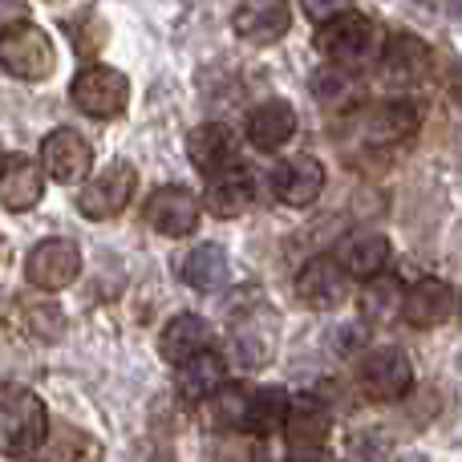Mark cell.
Segmentation results:
<instances>
[{"instance_id": "6da1fadb", "label": "cell", "mask_w": 462, "mask_h": 462, "mask_svg": "<svg viewBox=\"0 0 462 462\" xmlns=\"http://www.w3.org/2000/svg\"><path fill=\"white\" fill-rule=\"evenodd\" d=\"M49 439V410L24 385H0V455L29 458Z\"/></svg>"}, {"instance_id": "7a4b0ae2", "label": "cell", "mask_w": 462, "mask_h": 462, "mask_svg": "<svg viewBox=\"0 0 462 462\" xmlns=\"http://www.w3.org/2000/svg\"><path fill=\"white\" fill-rule=\"evenodd\" d=\"M0 69L16 81H45L57 69V45L41 24L21 21L0 29Z\"/></svg>"}, {"instance_id": "3957f363", "label": "cell", "mask_w": 462, "mask_h": 462, "mask_svg": "<svg viewBox=\"0 0 462 462\" xmlns=\"http://www.w3.org/2000/svg\"><path fill=\"white\" fill-rule=\"evenodd\" d=\"M312 45L320 49V57L333 65H361L365 57H374L377 49V24L369 21L357 8H345V13L328 16V21L317 24L312 32Z\"/></svg>"}, {"instance_id": "277c9868", "label": "cell", "mask_w": 462, "mask_h": 462, "mask_svg": "<svg viewBox=\"0 0 462 462\" xmlns=\"http://www.w3.org/2000/svg\"><path fill=\"white\" fill-rule=\"evenodd\" d=\"M69 102L86 118H97V122L122 118L130 106V78L122 69H114V65H86L69 81Z\"/></svg>"}, {"instance_id": "5b68a950", "label": "cell", "mask_w": 462, "mask_h": 462, "mask_svg": "<svg viewBox=\"0 0 462 462\" xmlns=\"http://www.w3.org/2000/svg\"><path fill=\"white\" fill-rule=\"evenodd\" d=\"M357 382L369 402H402L414 390V361L398 345H374L357 361Z\"/></svg>"}, {"instance_id": "8992f818", "label": "cell", "mask_w": 462, "mask_h": 462, "mask_svg": "<svg viewBox=\"0 0 462 462\" xmlns=\"http://www.w3.org/2000/svg\"><path fill=\"white\" fill-rule=\"evenodd\" d=\"M134 191H138V171H134V162H126V159H114V162H106L97 175H89L86 179V187H81V195H78V211L86 219H114L118 211H126V203L134 199Z\"/></svg>"}, {"instance_id": "52a82bcc", "label": "cell", "mask_w": 462, "mask_h": 462, "mask_svg": "<svg viewBox=\"0 0 462 462\" xmlns=\"http://www.w3.org/2000/svg\"><path fill=\"white\" fill-rule=\"evenodd\" d=\"M276 341H280L276 312H272L268 304H255V309H247L244 317H236L227 349H231V361H236L239 369H260L272 361Z\"/></svg>"}, {"instance_id": "ba28073f", "label": "cell", "mask_w": 462, "mask_h": 462, "mask_svg": "<svg viewBox=\"0 0 462 462\" xmlns=\"http://www.w3.org/2000/svg\"><path fill=\"white\" fill-rule=\"evenodd\" d=\"M78 276H81V252H78V244L65 236L41 239L29 252V260H24V280H29L32 288H41V292H61V288H69Z\"/></svg>"}, {"instance_id": "9c48e42d", "label": "cell", "mask_w": 462, "mask_h": 462, "mask_svg": "<svg viewBox=\"0 0 462 462\" xmlns=\"http://www.w3.org/2000/svg\"><path fill=\"white\" fill-rule=\"evenodd\" d=\"M41 167L53 183L73 187V183H86L89 167H94V146L78 134L73 126H57L41 138Z\"/></svg>"}, {"instance_id": "30bf717a", "label": "cell", "mask_w": 462, "mask_h": 462, "mask_svg": "<svg viewBox=\"0 0 462 462\" xmlns=\"http://www.w3.org/2000/svg\"><path fill=\"white\" fill-rule=\"evenodd\" d=\"M353 292V276L345 272V263L337 255H312L300 272H296V300L309 309H341Z\"/></svg>"}, {"instance_id": "8fae6325", "label": "cell", "mask_w": 462, "mask_h": 462, "mask_svg": "<svg viewBox=\"0 0 462 462\" xmlns=\"http://www.w3.org/2000/svg\"><path fill=\"white\" fill-rule=\"evenodd\" d=\"M143 216H146V224L159 231V236L183 239V236H191V231L199 227L203 199L195 191H187V187H179V183H162V187H154L151 191Z\"/></svg>"}, {"instance_id": "7c38bea8", "label": "cell", "mask_w": 462, "mask_h": 462, "mask_svg": "<svg viewBox=\"0 0 462 462\" xmlns=\"http://www.w3.org/2000/svg\"><path fill=\"white\" fill-rule=\"evenodd\" d=\"M231 29L247 45H276L292 29V0H239Z\"/></svg>"}, {"instance_id": "4fadbf2b", "label": "cell", "mask_w": 462, "mask_h": 462, "mask_svg": "<svg viewBox=\"0 0 462 462\" xmlns=\"http://www.w3.org/2000/svg\"><path fill=\"white\" fill-rule=\"evenodd\" d=\"M458 312V300H455V288L439 276H422L406 288L402 296V320L410 328H439L447 325L450 317Z\"/></svg>"}, {"instance_id": "5bb4252c", "label": "cell", "mask_w": 462, "mask_h": 462, "mask_svg": "<svg viewBox=\"0 0 462 462\" xmlns=\"http://www.w3.org/2000/svg\"><path fill=\"white\" fill-rule=\"evenodd\" d=\"M272 191L288 208H312L325 195V162L312 154H292L272 171Z\"/></svg>"}, {"instance_id": "9a60e30c", "label": "cell", "mask_w": 462, "mask_h": 462, "mask_svg": "<svg viewBox=\"0 0 462 462\" xmlns=\"http://www.w3.org/2000/svg\"><path fill=\"white\" fill-rule=\"evenodd\" d=\"M244 134L255 151H263V154L280 151V146H288L296 134V106L284 102V97H268V102H260L255 110H247Z\"/></svg>"}, {"instance_id": "2e32d148", "label": "cell", "mask_w": 462, "mask_h": 462, "mask_svg": "<svg viewBox=\"0 0 462 462\" xmlns=\"http://www.w3.org/2000/svg\"><path fill=\"white\" fill-rule=\"evenodd\" d=\"M187 159H191L195 171L203 175H216V171H227L239 162V138L236 130L224 126V122H203L187 134Z\"/></svg>"}, {"instance_id": "e0dca14e", "label": "cell", "mask_w": 462, "mask_h": 462, "mask_svg": "<svg viewBox=\"0 0 462 462\" xmlns=\"http://www.w3.org/2000/svg\"><path fill=\"white\" fill-rule=\"evenodd\" d=\"M255 203V175L247 167H227L216 171L208 179V191H203V211H211L216 219H236L244 216Z\"/></svg>"}, {"instance_id": "ac0fdd59", "label": "cell", "mask_w": 462, "mask_h": 462, "mask_svg": "<svg viewBox=\"0 0 462 462\" xmlns=\"http://www.w3.org/2000/svg\"><path fill=\"white\" fill-rule=\"evenodd\" d=\"M175 276L195 292H216L231 280V260L219 244H195L175 255Z\"/></svg>"}, {"instance_id": "d6986e66", "label": "cell", "mask_w": 462, "mask_h": 462, "mask_svg": "<svg viewBox=\"0 0 462 462\" xmlns=\"http://www.w3.org/2000/svg\"><path fill=\"white\" fill-rule=\"evenodd\" d=\"M418 122H422L418 102H410V97H385V102L369 106L361 114V134L369 143H402V138H410L418 130Z\"/></svg>"}, {"instance_id": "ffe728a7", "label": "cell", "mask_w": 462, "mask_h": 462, "mask_svg": "<svg viewBox=\"0 0 462 462\" xmlns=\"http://www.w3.org/2000/svg\"><path fill=\"white\" fill-rule=\"evenodd\" d=\"M216 345V328L199 317V312H179L167 320V328L159 333V353L171 365H183V361L199 357Z\"/></svg>"}, {"instance_id": "44dd1931", "label": "cell", "mask_w": 462, "mask_h": 462, "mask_svg": "<svg viewBox=\"0 0 462 462\" xmlns=\"http://www.w3.org/2000/svg\"><path fill=\"white\" fill-rule=\"evenodd\" d=\"M45 167L24 154H8L5 171H0V203L8 211H32L45 195Z\"/></svg>"}, {"instance_id": "7402d4cb", "label": "cell", "mask_w": 462, "mask_h": 462, "mask_svg": "<svg viewBox=\"0 0 462 462\" xmlns=\"http://www.w3.org/2000/svg\"><path fill=\"white\" fill-rule=\"evenodd\" d=\"M328 434H333V410L317 393H296L284 422L288 447H325Z\"/></svg>"}, {"instance_id": "603a6c76", "label": "cell", "mask_w": 462, "mask_h": 462, "mask_svg": "<svg viewBox=\"0 0 462 462\" xmlns=\"http://www.w3.org/2000/svg\"><path fill=\"white\" fill-rule=\"evenodd\" d=\"M337 260L345 263V272H349L353 280H374V276H382V272L390 268L393 247H390V239H385L382 231H357V236H349L341 244Z\"/></svg>"}, {"instance_id": "cb8c5ba5", "label": "cell", "mask_w": 462, "mask_h": 462, "mask_svg": "<svg viewBox=\"0 0 462 462\" xmlns=\"http://www.w3.org/2000/svg\"><path fill=\"white\" fill-rule=\"evenodd\" d=\"M288 406H292V393L280 390V385H255V390H247V414H244V430L239 434H255V439L280 434L288 422Z\"/></svg>"}, {"instance_id": "d4e9b609", "label": "cell", "mask_w": 462, "mask_h": 462, "mask_svg": "<svg viewBox=\"0 0 462 462\" xmlns=\"http://www.w3.org/2000/svg\"><path fill=\"white\" fill-rule=\"evenodd\" d=\"M430 65H434V53H430V45H426L418 32H393V37L385 41V49H382V69L390 73V78H398V81L426 78Z\"/></svg>"}, {"instance_id": "484cf974", "label": "cell", "mask_w": 462, "mask_h": 462, "mask_svg": "<svg viewBox=\"0 0 462 462\" xmlns=\"http://www.w3.org/2000/svg\"><path fill=\"white\" fill-rule=\"evenodd\" d=\"M175 369H179V377H175L179 393L191 402H208L211 393L227 382V357H219L216 349L199 353V357L183 361V365H175Z\"/></svg>"}, {"instance_id": "4316f807", "label": "cell", "mask_w": 462, "mask_h": 462, "mask_svg": "<svg viewBox=\"0 0 462 462\" xmlns=\"http://www.w3.org/2000/svg\"><path fill=\"white\" fill-rule=\"evenodd\" d=\"M402 296H406V284L382 272V276L365 280V292H361V309H365L369 320H393L402 317Z\"/></svg>"}, {"instance_id": "83f0119b", "label": "cell", "mask_w": 462, "mask_h": 462, "mask_svg": "<svg viewBox=\"0 0 462 462\" xmlns=\"http://www.w3.org/2000/svg\"><path fill=\"white\" fill-rule=\"evenodd\" d=\"M357 78H353V69L349 65H333V61H325L317 73H312V94L320 97L325 106H345V102H353L357 97Z\"/></svg>"}, {"instance_id": "f1b7e54d", "label": "cell", "mask_w": 462, "mask_h": 462, "mask_svg": "<svg viewBox=\"0 0 462 462\" xmlns=\"http://www.w3.org/2000/svg\"><path fill=\"white\" fill-rule=\"evenodd\" d=\"M208 414L216 426L224 430H244V414H247V390L236 382H224L216 393L208 398Z\"/></svg>"}, {"instance_id": "f546056e", "label": "cell", "mask_w": 462, "mask_h": 462, "mask_svg": "<svg viewBox=\"0 0 462 462\" xmlns=\"http://www.w3.org/2000/svg\"><path fill=\"white\" fill-rule=\"evenodd\" d=\"M300 5H304V13L320 24V21H328V16L345 13V8H349V0H300Z\"/></svg>"}, {"instance_id": "4dcf8cb0", "label": "cell", "mask_w": 462, "mask_h": 462, "mask_svg": "<svg viewBox=\"0 0 462 462\" xmlns=\"http://www.w3.org/2000/svg\"><path fill=\"white\" fill-rule=\"evenodd\" d=\"M29 21V0H0V29Z\"/></svg>"}, {"instance_id": "1f68e13d", "label": "cell", "mask_w": 462, "mask_h": 462, "mask_svg": "<svg viewBox=\"0 0 462 462\" xmlns=\"http://www.w3.org/2000/svg\"><path fill=\"white\" fill-rule=\"evenodd\" d=\"M284 462H328L325 447H288Z\"/></svg>"}, {"instance_id": "d6a6232c", "label": "cell", "mask_w": 462, "mask_h": 462, "mask_svg": "<svg viewBox=\"0 0 462 462\" xmlns=\"http://www.w3.org/2000/svg\"><path fill=\"white\" fill-rule=\"evenodd\" d=\"M5 159H8V154H5V146H0V171H5Z\"/></svg>"}, {"instance_id": "836d02e7", "label": "cell", "mask_w": 462, "mask_h": 462, "mask_svg": "<svg viewBox=\"0 0 462 462\" xmlns=\"http://www.w3.org/2000/svg\"><path fill=\"white\" fill-rule=\"evenodd\" d=\"M458 317H462V300H458Z\"/></svg>"}]
</instances>
